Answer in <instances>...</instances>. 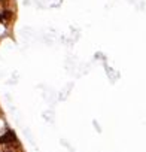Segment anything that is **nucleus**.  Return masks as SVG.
<instances>
[]
</instances>
